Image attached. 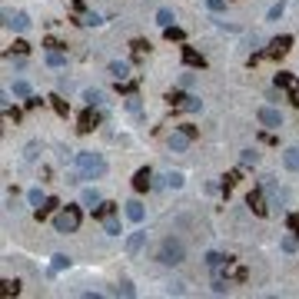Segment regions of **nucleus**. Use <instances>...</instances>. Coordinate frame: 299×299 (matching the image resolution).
<instances>
[{"instance_id":"ddd939ff","label":"nucleus","mask_w":299,"mask_h":299,"mask_svg":"<svg viewBox=\"0 0 299 299\" xmlns=\"http://www.w3.org/2000/svg\"><path fill=\"white\" fill-rule=\"evenodd\" d=\"M153 186V173H150V170H136V177H133V189H136V193H143V189H150Z\"/></svg>"},{"instance_id":"7ed1b4c3","label":"nucleus","mask_w":299,"mask_h":299,"mask_svg":"<svg viewBox=\"0 0 299 299\" xmlns=\"http://www.w3.org/2000/svg\"><path fill=\"white\" fill-rule=\"evenodd\" d=\"M80 220H83L80 206H63V210L54 216V230L57 233H77L80 230Z\"/></svg>"},{"instance_id":"a211bd4d","label":"nucleus","mask_w":299,"mask_h":299,"mask_svg":"<svg viewBox=\"0 0 299 299\" xmlns=\"http://www.w3.org/2000/svg\"><path fill=\"white\" fill-rule=\"evenodd\" d=\"M143 239H146V233H130V239H126V253L136 256L140 249H143Z\"/></svg>"},{"instance_id":"9d476101","label":"nucleus","mask_w":299,"mask_h":299,"mask_svg":"<svg viewBox=\"0 0 299 299\" xmlns=\"http://www.w3.org/2000/svg\"><path fill=\"white\" fill-rule=\"evenodd\" d=\"M97 126H100V113L93 110V107H90V110H83V117H80V126H77V130H80V133H93Z\"/></svg>"},{"instance_id":"c9c22d12","label":"nucleus","mask_w":299,"mask_h":299,"mask_svg":"<svg viewBox=\"0 0 299 299\" xmlns=\"http://www.w3.org/2000/svg\"><path fill=\"white\" fill-rule=\"evenodd\" d=\"M83 100H87V107H97V103H100V90H87Z\"/></svg>"},{"instance_id":"423d86ee","label":"nucleus","mask_w":299,"mask_h":299,"mask_svg":"<svg viewBox=\"0 0 299 299\" xmlns=\"http://www.w3.org/2000/svg\"><path fill=\"white\" fill-rule=\"evenodd\" d=\"M73 17H77V23H83V27H97V23H103V20H100V13L87 10V3H83V0H73Z\"/></svg>"},{"instance_id":"72a5a7b5","label":"nucleus","mask_w":299,"mask_h":299,"mask_svg":"<svg viewBox=\"0 0 299 299\" xmlns=\"http://www.w3.org/2000/svg\"><path fill=\"white\" fill-rule=\"evenodd\" d=\"M27 199H30V206H44V193H40V189H30V193H27Z\"/></svg>"},{"instance_id":"4468645a","label":"nucleus","mask_w":299,"mask_h":299,"mask_svg":"<svg viewBox=\"0 0 299 299\" xmlns=\"http://www.w3.org/2000/svg\"><path fill=\"white\" fill-rule=\"evenodd\" d=\"M206 266H210L213 273H223V269L230 266V256H223V253H206Z\"/></svg>"},{"instance_id":"412c9836","label":"nucleus","mask_w":299,"mask_h":299,"mask_svg":"<svg viewBox=\"0 0 299 299\" xmlns=\"http://www.w3.org/2000/svg\"><path fill=\"white\" fill-rule=\"evenodd\" d=\"M80 199H83V206H90V210H97L100 203H103L97 189H83V196H80Z\"/></svg>"},{"instance_id":"9b49d317","label":"nucleus","mask_w":299,"mask_h":299,"mask_svg":"<svg viewBox=\"0 0 299 299\" xmlns=\"http://www.w3.org/2000/svg\"><path fill=\"white\" fill-rule=\"evenodd\" d=\"M193 143V136H189V133H183L177 126V130L170 133V150H177V153H183V150H186V146Z\"/></svg>"},{"instance_id":"bb28decb","label":"nucleus","mask_w":299,"mask_h":299,"mask_svg":"<svg viewBox=\"0 0 299 299\" xmlns=\"http://www.w3.org/2000/svg\"><path fill=\"white\" fill-rule=\"evenodd\" d=\"M50 107H54L60 117H66V113H70V103H66L63 97H50Z\"/></svg>"},{"instance_id":"ea45409f","label":"nucleus","mask_w":299,"mask_h":299,"mask_svg":"<svg viewBox=\"0 0 299 299\" xmlns=\"http://www.w3.org/2000/svg\"><path fill=\"white\" fill-rule=\"evenodd\" d=\"M13 50H17V54H27V50H30V44H27V40H17V44H13Z\"/></svg>"},{"instance_id":"e433bc0d","label":"nucleus","mask_w":299,"mask_h":299,"mask_svg":"<svg viewBox=\"0 0 299 299\" xmlns=\"http://www.w3.org/2000/svg\"><path fill=\"white\" fill-rule=\"evenodd\" d=\"M206 7H210L213 13H220L223 7H226V0H206Z\"/></svg>"},{"instance_id":"f704fd0d","label":"nucleus","mask_w":299,"mask_h":299,"mask_svg":"<svg viewBox=\"0 0 299 299\" xmlns=\"http://www.w3.org/2000/svg\"><path fill=\"white\" fill-rule=\"evenodd\" d=\"M296 246H299V236H286V239H283V249H286V253H296Z\"/></svg>"},{"instance_id":"c85d7f7f","label":"nucleus","mask_w":299,"mask_h":299,"mask_svg":"<svg viewBox=\"0 0 299 299\" xmlns=\"http://www.w3.org/2000/svg\"><path fill=\"white\" fill-rule=\"evenodd\" d=\"M13 97H30V83H27V80H17V83H13Z\"/></svg>"},{"instance_id":"6ab92c4d","label":"nucleus","mask_w":299,"mask_h":299,"mask_svg":"<svg viewBox=\"0 0 299 299\" xmlns=\"http://www.w3.org/2000/svg\"><path fill=\"white\" fill-rule=\"evenodd\" d=\"M183 60H186V66H206L203 54H196L193 47H183Z\"/></svg>"},{"instance_id":"1a4fd4ad","label":"nucleus","mask_w":299,"mask_h":299,"mask_svg":"<svg viewBox=\"0 0 299 299\" xmlns=\"http://www.w3.org/2000/svg\"><path fill=\"white\" fill-rule=\"evenodd\" d=\"M246 203H249V210H253L256 216H266V213H269V203H266L263 189H253V193L246 196Z\"/></svg>"},{"instance_id":"f3484780","label":"nucleus","mask_w":299,"mask_h":299,"mask_svg":"<svg viewBox=\"0 0 299 299\" xmlns=\"http://www.w3.org/2000/svg\"><path fill=\"white\" fill-rule=\"evenodd\" d=\"M126 220L130 223H143V203L130 199V203H126Z\"/></svg>"},{"instance_id":"0eeeda50","label":"nucleus","mask_w":299,"mask_h":299,"mask_svg":"<svg viewBox=\"0 0 299 299\" xmlns=\"http://www.w3.org/2000/svg\"><path fill=\"white\" fill-rule=\"evenodd\" d=\"M256 120L263 123V126H269V130H279V126H283V113H279V110H273V107H259Z\"/></svg>"},{"instance_id":"dca6fc26","label":"nucleus","mask_w":299,"mask_h":299,"mask_svg":"<svg viewBox=\"0 0 299 299\" xmlns=\"http://www.w3.org/2000/svg\"><path fill=\"white\" fill-rule=\"evenodd\" d=\"M283 163H286V170L299 173V146H289L286 153H283Z\"/></svg>"},{"instance_id":"7c9ffc66","label":"nucleus","mask_w":299,"mask_h":299,"mask_svg":"<svg viewBox=\"0 0 299 299\" xmlns=\"http://www.w3.org/2000/svg\"><path fill=\"white\" fill-rule=\"evenodd\" d=\"M20 293V283L17 279H3V296H17Z\"/></svg>"},{"instance_id":"37998d69","label":"nucleus","mask_w":299,"mask_h":299,"mask_svg":"<svg viewBox=\"0 0 299 299\" xmlns=\"http://www.w3.org/2000/svg\"><path fill=\"white\" fill-rule=\"evenodd\" d=\"M44 47H47V50H63V44H60V40H54V37H50Z\"/></svg>"},{"instance_id":"20e7f679","label":"nucleus","mask_w":299,"mask_h":299,"mask_svg":"<svg viewBox=\"0 0 299 299\" xmlns=\"http://www.w3.org/2000/svg\"><path fill=\"white\" fill-rule=\"evenodd\" d=\"M276 87L286 93L289 103H293V107L299 110V80L293 77V73H286V70H279V73H276Z\"/></svg>"},{"instance_id":"393cba45","label":"nucleus","mask_w":299,"mask_h":299,"mask_svg":"<svg viewBox=\"0 0 299 299\" xmlns=\"http://www.w3.org/2000/svg\"><path fill=\"white\" fill-rule=\"evenodd\" d=\"M54 210H60V203L57 199H44V206H37V220H44L47 213H54Z\"/></svg>"},{"instance_id":"5701e85b","label":"nucleus","mask_w":299,"mask_h":299,"mask_svg":"<svg viewBox=\"0 0 299 299\" xmlns=\"http://www.w3.org/2000/svg\"><path fill=\"white\" fill-rule=\"evenodd\" d=\"M47 63H50V66H63L66 63V54H63V50H47Z\"/></svg>"},{"instance_id":"a19ab883","label":"nucleus","mask_w":299,"mask_h":299,"mask_svg":"<svg viewBox=\"0 0 299 299\" xmlns=\"http://www.w3.org/2000/svg\"><path fill=\"white\" fill-rule=\"evenodd\" d=\"M289 230H293V233H296V236H299V216H296V213H293V216H289Z\"/></svg>"},{"instance_id":"c03bdc74","label":"nucleus","mask_w":299,"mask_h":299,"mask_svg":"<svg viewBox=\"0 0 299 299\" xmlns=\"http://www.w3.org/2000/svg\"><path fill=\"white\" fill-rule=\"evenodd\" d=\"M117 293H123V296H133V286H130V283H120V286H117Z\"/></svg>"},{"instance_id":"f257e3e1","label":"nucleus","mask_w":299,"mask_h":299,"mask_svg":"<svg viewBox=\"0 0 299 299\" xmlns=\"http://www.w3.org/2000/svg\"><path fill=\"white\" fill-rule=\"evenodd\" d=\"M103 170H107V163H103V156L100 153H77L80 179H97V177H103Z\"/></svg>"},{"instance_id":"a878e982","label":"nucleus","mask_w":299,"mask_h":299,"mask_svg":"<svg viewBox=\"0 0 299 299\" xmlns=\"http://www.w3.org/2000/svg\"><path fill=\"white\" fill-rule=\"evenodd\" d=\"M173 20H177V17H173V10H166V7H163L160 13H156V23H160L163 30H166V27H173Z\"/></svg>"},{"instance_id":"cd10ccee","label":"nucleus","mask_w":299,"mask_h":299,"mask_svg":"<svg viewBox=\"0 0 299 299\" xmlns=\"http://www.w3.org/2000/svg\"><path fill=\"white\" fill-rule=\"evenodd\" d=\"M239 163L243 166H256L259 163V153H256V150H243V153H239Z\"/></svg>"},{"instance_id":"b1692460","label":"nucleus","mask_w":299,"mask_h":299,"mask_svg":"<svg viewBox=\"0 0 299 299\" xmlns=\"http://www.w3.org/2000/svg\"><path fill=\"white\" fill-rule=\"evenodd\" d=\"M166 40H170V44H173V40H177V44H183V40H186V33H183V30H179V27H177V23H173V27H166Z\"/></svg>"},{"instance_id":"f03ea898","label":"nucleus","mask_w":299,"mask_h":299,"mask_svg":"<svg viewBox=\"0 0 299 299\" xmlns=\"http://www.w3.org/2000/svg\"><path fill=\"white\" fill-rule=\"evenodd\" d=\"M183 256H186V246L179 243L177 236H166L163 243H160V253H156V259L163 266H179L183 263Z\"/></svg>"},{"instance_id":"58836bf2","label":"nucleus","mask_w":299,"mask_h":299,"mask_svg":"<svg viewBox=\"0 0 299 299\" xmlns=\"http://www.w3.org/2000/svg\"><path fill=\"white\" fill-rule=\"evenodd\" d=\"M179 130H183V133H189V136H193V140H196V126H193V123H179Z\"/></svg>"},{"instance_id":"4c0bfd02","label":"nucleus","mask_w":299,"mask_h":299,"mask_svg":"<svg viewBox=\"0 0 299 299\" xmlns=\"http://www.w3.org/2000/svg\"><path fill=\"white\" fill-rule=\"evenodd\" d=\"M283 17V0H279L276 7H269V20H279Z\"/></svg>"},{"instance_id":"2f4dec72","label":"nucleus","mask_w":299,"mask_h":299,"mask_svg":"<svg viewBox=\"0 0 299 299\" xmlns=\"http://www.w3.org/2000/svg\"><path fill=\"white\" fill-rule=\"evenodd\" d=\"M166 186L179 189V186H183V173H166Z\"/></svg>"},{"instance_id":"79ce46f5","label":"nucleus","mask_w":299,"mask_h":299,"mask_svg":"<svg viewBox=\"0 0 299 299\" xmlns=\"http://www.w3.org/2000/svg\"><path fill=\"white\" fill-rule=\"evenodd\" d=\"M40 103H44V100H40V97H33V93H30V97H27V110H33V107H40Z\"/></svg>"},{"instance_id":"f8f14e48","label":"nucleus","mask_w":299,"mask_h":299,"mask_svg":"<svg viewBox=\"0 0 299 299\" xmlns=\"http://www.w3.org/2000/svg\"><path fill=\"white\" fill-rule=\"evenodd\" d=\"M3 23H7L10 30H27V27H30V17H27V13H17V17H13L10 10H3Z\"/></svg>"},{"instance_id":"6e6552de","label":"nucleus","mask_w":299,"mask_h":299,"mask_svg":"<svg viewBox=\"0 0 299 299\" xmlns=\"http://www.w3.org/2000/svg\"><path fill=\"white\" fill-rule=\"evenodd\" d=\"M289 47H293V37L283 33V37H273V40H269V50H266V54H269V57H286Z\"/></svg>"},{"instance_id":"473e14b6","label":"nucleus","mask_w":299,"mask_h":299,"mask_svg":"<svg viewBox=\"0 0 299 299\" xmlns=\"http://www.w3.org/2000/svg\"><path fill=\"white\" fill-rule=\"evenodd\" d=\"M236 183H239V170H233V173H226V177H223V186H226V189H233Z\"/></svg>"},{"instance_id":"2eb2a0df","label":"nucleus","mask_w":299,"mask_h":299,"mask_svg":"<svg viewBox=\"0 0 299 299\" xmlns=\"http://www.w3.org/2000/svg\"><path fill=\"white\" fill-rule=\"evenodd\" d=\"M110 73H113V80H117V83H123V80L130 77V63H123V60H113V63H110Z\"/></svg>"},{"instance_id":"39448f33","label":"nucleus","mask_w":299,"mask_h":299,"mask_svg":"<svg viewBox=\"0 0 299 299\" xmlns=\"http://www.w3.org/2000/svg\"><path fill=\"white\" fill-rule=\"evenodd\" d=\"M166 100H170L173 110H183V113H196L199 110V97H186V93H179V90H173Z\"/></svg>"},{"instance_id":"aec40b11","label":"nucleus","mask_w":299,"mask_h":299,"mask_svg":"<svg viewBox=\"0 0 299 299\" xmlns=\"http://www.w3.org/2000/svg\"><path fill=\"white\" fill-rule=\"evenodd\" d=\"M103 230L110 233V236H120V216H117V213H113V216H103Z\"/></svg>"},{"instance_id":"4be33fe9","label":"nucleus","mask_w":299,"mask_h":299,"mask_svg":"<svg viewBox=\"0 0 299 299\" xmlns=\"http://www.w3.org/2000/svg\"><path fill=\"white\" fill-rule=\"evenodd\" d=\"M133 60H143L146 54H150V44H146V40H133Z\"/></svg>"},{"instance_id":"c756f323","label":"nucleus","mask_w":299,"mask_h":299,"mask_svg":"<svg viewBox=\"0 0 299 299\" xmlns=\"http://www.w3.org/2000/svg\"><path fill=\"white\" fill-rule=\"evenodd\" d=\"M66 266H70V256L57 253V256H54V266H50V269H54V273H60V269H66Z\"/></svg>"}]
</instances>
